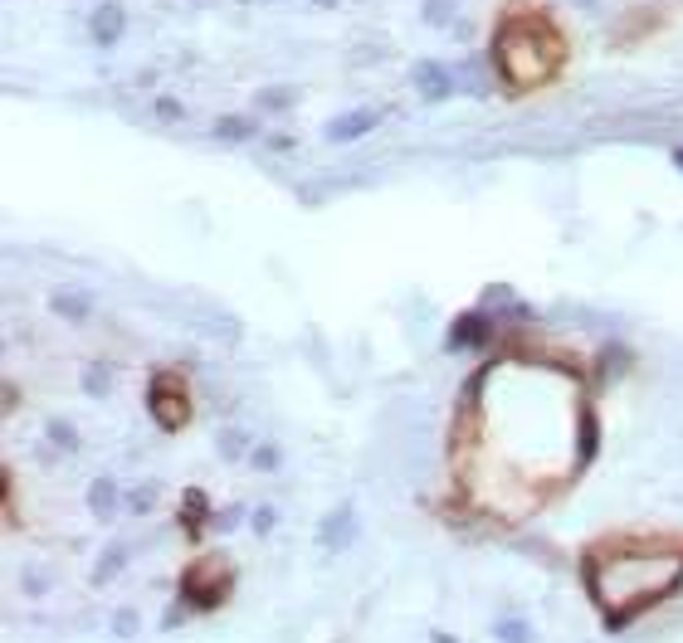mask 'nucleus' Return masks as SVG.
Here are the masks:
<instances>
[{"label": "nucleus", "mask_w": 683, "mask_h": 643, "mask_svg": "<svg viewBox=\"0 0 683 643\" xmlns=\"http://www.w3.org/2000/svg\"><path fill=\"white\" fill-rule=\"evenodd\" d=\"M147 410H152V419H157L161 429H181V424L191 419V395H185V380L171 376V370H161V376L152 380V390H147Z\"/></svg>", "instance_id": "7ed1b4c3"}, {"label": "nucleus", "mask_w": 683, "mask_h": 643, "mask_svg": "<svg viewBox=\"0 0 683 643\" xmlns=\"http://www.w3.org/2000/svg\"><path fill=\"white\" fill-rule=\"evenodd\" d=\"M254 532H274V507H264V512L254 517Z\"/></svg>", "instance_id": "5701e85b"}, {"label": "nucleus", "mask_w": 683, "mask_h": 643, "mask_svg": "<svg viewBox=\"0 0 683 643\" xmlns=\"http://www.w3.org/2000/svg\"><path fill=\"white\" fill-rule=\"evenodd\" d=\"M489 64L493 78L508 93H532L556 83L566 69V35L547 10H537L532 0H508L493 20L489 39Z\"/></svg>", "instance_id": "f257e3e1"}, {"label": "nucleus", "mask_w": 683, "mask_h": 643, "mask_svg": "<svg viewBox=\"0 0 683 643\" xmlns=\"http://www.w3.org/2000/svg\"><path fill=\"white\" fill-rule=\"evenodd\" d=\"M483 331H489V322H483L479 313H469L464 322H454V331H449V346L469 351V346H479V341H483Z\"/></svg>", "instance_id": "1a4fd4ad"}, {"label": "nucleus", "mask_w": 683, "mask_h": 643, "mask_svg": "<svg viewBox=\"0 0 683 643\" xmlns=\"http://www.w3.org/2000/svg\"><path fill=\"white\" fill-rule=\"evenodd\" d=\"M240 5H250V0H240Z\"/></svg>", "instance_id": "bb28decb"}, {"label": "nucleus", "mask_w": 683, "mask_h": 643, "mask_svg": "<svg viewBox=\"0 0 683 643\" xmlns=\"http://www.w3.org/2000/svg\"><path fill=\"white\" fill-rule=\"evenodd\" d=\"M674 166H679V171H683V147H679V151H674Z\"/></svg>", "instance_id": "a878e982"}, {"label": "nucleus", "mask_w": 683, "mask_h": 643, "mask_svg": "<svg viewBox=\"0 0 683 643\" xmlns=\"http://www.w3.org/2000/svg\"><path fill=\"white\" fill-rule=\"evenodd\" d=\"M118 634H122V639L137 634V615H132V609H122V615H118Z\"/></svg>", "instance_id": "412c9836"}, {"label": "nucleus", "mask_w": 683, "mask_h": 643, "mask_svg": "<svg viewBox=\"0 0 683 643\" xmlns=\"http://www.w3.org/2000/svg\"><path fill=\"white\" fill-rule=\"evenodd\" d=\"M498 639H508V643H527V634H523V624H517V619L498 624Z\"/></svg>", "instance_id": "a211bd4d"}, {"label": "nucleus", "mask_w": 683, "mask_h": 643, "mask_svg": "<svg viewBox=\"0 0 683 643\" xmlns=\"http://www.w3.org/2000/svg\"><path fill=\"white\" fill-rule=\"evenodd\" d=\"M108 386H112V370H108V361H88L84 366V395H108Z\"/></svg>", "instance_id": "f8f14e48"}, {"label": "nucleus", "mask_w": 683, "mask_h": 643, "mask_svg": "<svg viewBox=\"0 0 683 643\" xmlns=\"http://www.w3.org/2000/svg\"><path fill=\"white\" fill-rule=\"evenodd\" d=\"M337 536H342V541H351V507H337V512L323 522V546H327V551H337Z\"/></svg>", "instance_id": "9b49d317"}, {"label": "nucleus", "mask_w": 683, "mask_h": 643, "mask_svg": "<svg viewBox=\"0 0 683 643\" xmlns=\"http://www.w3.org/2000/svg\"><path fill=\"white\" fill-rule=\"evenodd\" d=\"M254 463H259V468H274V463H278V449H259Z\"/></svg>", "instance_id": "b1692460"}, {"label": "nucleus", "mask_w": 683, "mask_h": 643, "mask_svg": "<svg viewBox=\"0 0 683 643\" xmlns=\"http://www.w3.org/2000/svg\"><path fill=\"white\" fill-rule=\"evenodd\" d=\"M240 449H244V434H225L220 439V453H230V459H240Z\"/></svg>", "instance_id": "6ab92c4d"}, {"label": "nucleus", "mask_w": 683, "mask_h": 643, "mask_svg": "<svg viewBox=\"0 0 683 643\" xmlns=\"http://www.w3.org/2000/svg\"><path fill=\"white\" fill-rule=\"evenodd\" d=\"M128 507H132V512H147V507H152V487H137V492L128 497Z\"/></svg>", "instance_id": "aec40b11"}, {"label": "nucleus", "mask_w": 683, "mask_h": 643, "mask_svg": "<svg viewBox=\"0 0 683 643\" xmlns=\"http://www.w3.org/2000/svg\"><path fill=\"white\" fill-rule=\"evenodd\" d=\"M313 10H333V5H342V0H308Z\"/></svg>", "instance_id": "393cba45"}, {"label": "nucleus", "mask_w": 683, "mask_h": 643, "mask_svg": "<svg viewBox=\"0 0 683 643\" xmlns=\"http://www.w3.org/2000/svg\"><path fill=\"white\" fill-rule=\"evenodd\" d=\"M88 507H93V517H112V512H118V483L98 478L88 487Z\"/></svg>", "instance_id": "9d476101"}, {"label": "nucleus", "mask_w": 683, "mask_h": 643, "mask_svg": "<svg viewBox=\"0 0 683 643\" xmlns=\"http://www.w3.org/2000/svg\"><path fill=\"white\" fill-rule=\"evenodd\" d=\"M205 507H210V502H205V492H201V487H191V492L181 497V526H185V532H191V536H201L205 517H210V512H205Z\"/></svg>", "instance_id": "6e6552de"}, {"label": "nucleus", "mask_w": 683, "mask_h": 643, "mask_svg": "<svg viewBox=\"0 0 683 643\" xmlns=\"http://www.w3.org/2000/svg\"><path fill=\"white\" fill-rule=\"evenodd\" d=\"M454 15H459V5H454V0H425V10H420V20L434 25V29L454 25Z\"/></svg>", "instance_id": "ddd939ff"}, {"label": "nucleus", "mask_w": 683, "mask_h": 643, "mask_svg": "<svg viewBox=\"0 0 683 643\" xmlns=\"http://www.w3.org/2000/svg\"><path fill=\"white\" fill-rule=\"evenodd\" d=\"M410 83H416V93L425 102H449L454 93H459V74L444 64H434V59H420L416 69H410Z\"/></svg>", "instance_id": "39448f33"}, {"label": "nucleus", "mask_w": 683, "mask_h": 643, "mask_svg": "<svg viewBox=\"0 0 683 643\" xmlns=\"http://www.w3.org/2000/svg\"><path fill=\"white\" fill-rule=\"evenodd\" d=\"M293 102V88H264L259 93V108H288Z\"/></svg>", "instance_id": "dca6fc26"}, {"label": "nucleus", "mask_w": 683, "mask_h": 643, "mask_svg": "<svg viewBox=\"0 0 683 643\" xmlns=\"http://www.w3.org/2000/svg\"><path fill=\"white\" fill-rule=\"evenodd\" d=\"M215 142H254L259 137V122L254 118H240V112H230V118L215 122Z\"/></svg>", "instance_id": "0eeeda50"}, {"label": "nucleus", "mask_w": 683, "mask_h": 643, "mask_svg": "<svg viewBox=\"0 0 683 643\" xmlns=\"http://www.w3.org/2000/svg\"><path fill=\"white\" fill-rule=\"evenodd\" d=\"M54 313L69 317V322H84V317H88V303H84L78 293H54Z\"/></svg>", "instance_id": "4468645a"}, {"label": "nucleus", "mask_w": 683, "mask_h": 643, "mask_svg": "<svg viewBox=\"0 0 683 643\" xmlns=\"http://www.w3.org/2000/svg\"><path fill=\"white\" fill-rule=\"evenodd\" d=\"M157 118H161V122H181L185 108H181L176 98H157Z\"/></svg>", "instance_id": "f3484780"}, {"label": "nucleus", "mask_w": 683, "mask_h": 643, "mask_svg": "<svg viewBox=\"0 0 683 643\" xmlns=\"http://www.w3.org/2000/svg\"><path fill=\"white\" fill-rule=\"evenodd\" d=\"M181 595L191 599L195 609H215L225 595H230V570H225L220 556H205L181 575Z\"/></svg>", "instance_id": "f03ea898"}, {"label": "nucleus", "mask_w": 683, "mask_h": 643, "mask_svg": "<svg viewBox=\"0 0 683 643\" xmlns=\"http://www.w3.org/2000/svg\"><path fill=\"white\" fill-rule=\"evenodd\" d=\"M376 127H381V108H351V112L327 122L323 137L327 142H357V137H371Z\"/></svg>", "instance_id": "423d86ee"}, {"label": "nucleus", "mask_w": 683, "mask_h": 643, "mask_svg": "<svg viewBox=\"0 0 683 643\" xmlns=\"http://www.w3.org/2000/svg\"><path fill=\"white\" fill-rule=\"evenodd\" d=\"M49 434H54V444H64V449H74V429H64V424H49Z\"/></svg>", "instance_id": "4be33fe9"}, {"label": "nucleus", "mask_w": 683, "mask_h": 643, "mask_svg": "<svg viewBox=\"0 0 683 643\" xmlns=\"http://www.w3.org/2000/svg\"><path fill=\"white\" fill-rule=\"evenodd\" d=\"M122 35H128V5L122 0H98L88 15V39L98 49H112L122 45Z\"/></svg>", "instance_id": "20e7f679"}, {"label": "nucleus", "mask_w": 683, "mask_h": 643, "mask_svg": "<svg viewBox=\"0 0 683 643\" xmlns=\"http://www.w3.org/2000/svg\"><path fill=\"white\" fill-rule=\"evenodd\" d=\"M122 561H128V551H122V546H112V556H103V561H98V570H93V580H98V585H103V580H112V575L122 570Z\"/></svg>", "instance_id": "2eb2a0df"}]
</instances>
